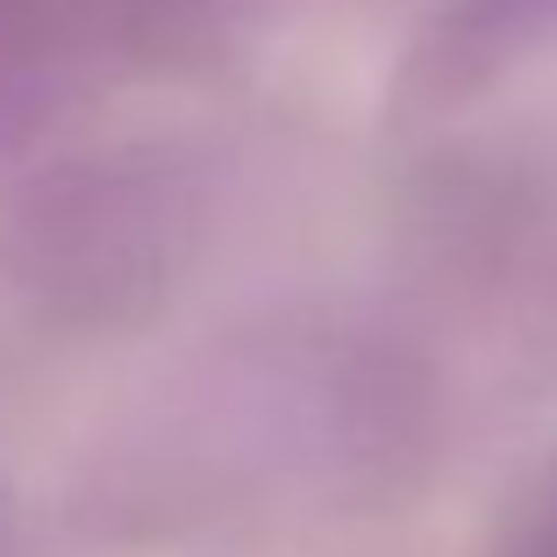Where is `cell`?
<instances>
[{
  "label": "cell",
  "mask_w": 557,
  "mask_h": 557,
  "mask_svg": "<svg viewBox=\"0 0 557 557\" xmlns=\"http://www.w3.org/2000/svg\"><path fill=\"white\" fill-rule=\"evenodd\" d=\"M515 557H557V508L543 515V529H536V536H529V543H522Z\"/></svg>",
  "instance_id": "cell-1"
}]
</instances>
